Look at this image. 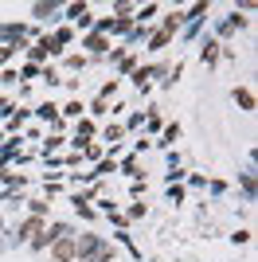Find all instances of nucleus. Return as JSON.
I'll use <instances>...</instances> for the list:
<instances>
[{"label":"nucleus","instance_id":"f257e3e1","mask_svg":"<svg viewBox=\"0 0 258 262\" xmlns=\"http://www.w3.org/2000/svg\"><path fill=\"white\" fill-rule=\"evenodd\" d=\"M71 254H75V243H71V239H63L59 247H55V258H59V262H67Z\"/></svg>","mask_w":258,"mask_h":262},{"label":"nucleus","instance_id":"f03ea898","mask_svg":"<svg viewBox=\"0 0 258 262\" xmlns=\"http://www.w3.org/2000/svg\"><path fill=\"white\" fill-rule=\"evenodd\" d=\"M35 231H39V223H35V219H28V223H24V227H20V239H32Z\"/></svg>","mask_w":258,"mask_h":262}]
</instances>
